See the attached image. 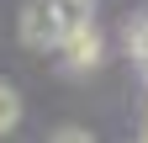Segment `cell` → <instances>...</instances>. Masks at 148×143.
Segmentation results:
<instances>
[{"label":"cell","mask_w":148,"mask_h":143,"mask_svg":"<svg viewBox=\"0 0 148 143\" xmlns=\"http://www.w3.org/2000/svg\"><path fill=\"white\" fill-rule=\"evenodd\" d=\"M58 53H64V64H69V69H79V74H85V69H95V64H101V53H106V43H101V27H95V21L74 27L69 37L58 43Z\"/></svg>","instance_id":"7a4b0ae2"},{"label":"cell","mask_w":148,"mask_h":143,"mask_svg":"<svg viewBox=\"0 0 148 143\" xmlns=\"http://www.w3.org/2000/svg\"><path fill=\"white\" fill-rule=\"evenodd\" d=\"M16 122H21V96H16L11 85L0 80V138H5V133L16 127Z\"/></svg>","instance_id":"3957f363"},{"label":"cell","mask_w":148,"mask_h":143,"mask_svg":"<svg viewBox=\"0 0 148 143\" xmlns=\"http://www.w3.org/2000/svg\"><path fill=\"white\" fill-rule=\"evenodd\" d=\"M21 43L32 53H53L64 43V21H58V6L53 0H27L21 6Z\"/></svg>","instance_id":"6da1fadb"},{"label":"cell","mask_w":148,"mask_h":143,"mask_svg":"<svg viewBox=\"0 0 148 143\" xmlns=\"http://www.w3.org/2000/svg\"><path fill=\"white\" fill-rule=\"evenodd\" d=\"M127 43H132V53H138V64L148 69V16L138 21V32H132V37H127Z\"/></svg>","instance_id":"277c9868"},{"label":"cell","mask_w":148,"mask_h":143,"mask_svg":"<svg viewBox=\"0 0 148 143\" xmlns=\"http://www.w3.org/2000/svg\"><path fill=\"white\" fill-rule=\"evenodd\" d=\"M48 143H95V138H90L85 127H58V133H53Z\"/></svg>","instance_id":"5b68a950"}]
</instances>
